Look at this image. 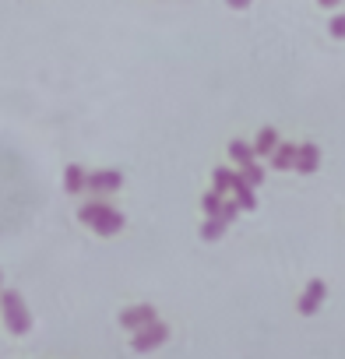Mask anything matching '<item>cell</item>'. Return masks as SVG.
Instances as JSON below:
<instances>
[{
  "mask_svg": "<svg viewBox=\"0 0 345 359\" xmlns=\"http://www.w3.org/2000/svg\"><path fill=\"white\" fill-rule=\"evenodd\" d=\"M226 4H229L233 11H243V8H250V4H254V0H226Z\"/></svg>",
  "mask_w": 345,
  "mask_h": 359,
  "instance_id": "obj_19",
  "label": "cell"
},
{
  "mask_svg": "<svg viewBox=\"0 0 345 359\" xmlns=\"http://www.w3.org/2000/svg\"><path fill=\"white\" fill-rule=\"evenodd\" d=\"M278 148V130L275 127H261L257 141H254V155H271Z\"/></svg>",
  "mask_w": 345,
  "mask_h": 359,
  "instance_id": "obj_11",
  "label": "cell"
},
{
  "mask_svg": "<svg viewBox=\"0 0 345 359\" xmlns=\"http://www.w3.org/2000/svg\"><path fill=\"white\" fill-rule=\"evenodd\" d=\"M268 158H271V165H275V169H292V165H296V144L278 141V148H275Z\"/></svg>",
  "mask_w": 345,
  "mask_h": 359,
  "instance_id": "obj_10",
  "label": "cell"
},
{
  "mask_svg": "<svg viewBox=\"0 0 345 359\" xmlns=\"http://www.w3.org/2000/svg\"><path fill=\"white\" fill-rule=\"evenodd\" d=\"M317 165H320V148H317L313 141L299 144V148H296V165H292V169L310 176V172H317Z\"/></svg>",
  "mask_w": 345,
  "mask_h": 359,
  "instance_id": "obj_7",
  "label": "cell"
},
{
  "mask_svg": "<svg viewBox=\"0 0 345 359\" xmlns=\"http://www.w3.org/2000/svg\"><path fill=\"white\" fill-rule=\"evenodd\" d=\"M240 176L247 180L250 187H261V184H264V169H261L257 162H247V165H240Z\"/></svg>",
  "mask_w": 345,
  "mask_h": 359,
  "instance_id": "obj_15",
  "label": "cell"
},
{
  "mask_svg": "<svg viewBox=\"0 0 345 359\" xmlns=\"http://www.w3.org/2000/svg\"><path fill=\"white\" fill-rule=\"evenodd\" d=\"M120 184H123V176H120L116 169H99V172H88V180H85V187H88V191H95V194L120 191Z\"/></svg>",
  "mask_w": 345,
  "mask_h": 359,
  "instance_id": "obj_6",
  "label": "cell"
},
{
  "mask_svg": "<svg viewBox=\"0 0 345 359\" xmlns=\"http://www.w3.org/2000/svg\"><path fill=\"white\" fill-rule=\"evenodd\" d=\"M85 180H88V172H85L78 162H71V165L64 169V191H67V194H81V191H85Z\"/></svg>",
  "mask_w": 345,
  "mask_h": 359,
  "instance_id": "obj_9",
  "label": "cell"
},
{
  "mask_svg": "<svg viewBox=\"0 0 345 359\" xmlns=\"http://www.w3.org/2000/svg\"><path fill=\"white\" fill-rule=\"evenodd\" d=\"M324 296H327V285L320 282V278H313L306 289H303V296H299V303H296V310L303 313V317H310V313H317L320 310V303H324Z\"/></svg>",
  "mask_w": 345,
  "mask_h": 359,
  "instance_id": "obj_4",
  "label": "cell"
},
{
  "mask_svg": "<svg viewBox=\"0 0 345 359\" xmlns=\"http://www.w3.org/2000/svg\"><path fill=\"white\" fill-rule=\"evenodd\" d=\"M151 320H155V306H151V303H137V306L120 310V324H123L127 331H141V327L151 324Z\"/></svg>",
  "mask_w": 345,
  "mask_h": 359,
  "instance_id": "obj_5",
  "label": "cell"
},
{
  "mask_svg": "<svg viewBox=\"0 0 345 359\" xmlns=\"http://www.w3.org/2000/svg\"><path fill=\"white\" fill-rule=\"evenodd\" d=\"M78 219H81L88 229H95L99 236H113V233H120V229H123V215H120L116 208L102 205V201L85 205V208L78 212Z\"/></svg>",
  "mask_w": 345,
  "mask_h": 359,
  "instance_id": "obj_1",
  "label": "cell"
},
{
  "mask_svg": "<svg viewBox=\"0 0 345 359\" xmlns=\"http://www.w3.org/2000/svg\"><path fill=\"white\" fill-rule=\"evenodd\" d=\"M233 194H236V205H240V208H247V212H254V208H257V198H254V187L247 184V180H243L240 172L233 176Z\"/></svg>",
  "mask_w": 345,
  "mask_h": 359,
  "instance_id": "obj_8",
  "label": "cell"
},
{
  "mask_svg": "<svg viewBox=\"0 0 345 359\" xmlns=\"http://www.w3.org/2000/svg\"><path fill=\"white\" fill-rule=\"evenodd\" d=\"M165 338H169V324H162V320H151V324H144V327L134 334L130 348H134V352H151V348H158Z\"/></svg>",
  "mask_w": 345,
  "mask_h": 359,
  "instance_id": "obj_3",
  "label": "cell"
},
{
  "mask_svg": "<svg viewBox=\"0 0 345 359\" xmlns=\"http://www.w3.org/2000/svg\"><path fill=\"white\" fill-rule=\"evenodd\" d=\"M320 8H334V4H341V0H317Z\"/></svg>",
  "mask_w": 345,
  "mask_h": 359,
  "instance_id": "obj_20",
  "label": "cell"
},
{
  "mask_svg": "<svg viewBox=\"0 0 345 359\" xmlns=\"http://www.w3.org/2000/svg\"><path fill=\"white\" fill-rule=\"evenodd\" d=\"M233 176H236L233 169H226V165H219V169L212 172V184H215L212 191H219V194L226 198V191H233Z\"/></svg>",
  "mask_w": 345,
  "mask_h": 359,
  "instance_id": "obj_13",
  "label": "cell"
},
{
  "mask_svg": "<svg viewBox=\"0 0 345 359\" xmlns=\"http://www.w3.org/2000/svg\"><path fill=\"white\" fill-rule=\"evenodd\" d=\"M229 158L240 162V165H247V162H254L257 155H254V144H247V141H229Z\"/></svg>",
  "mask_w": 345,
  "mask_h": 359,
  "instance_id": "obj_12",
  "label": "cell"
},
{
  "mask_svg": "<svg viewBox=\"0 0 345 359\" xmlns=\"http://www.w3.org/2000/svg\"><path fill=\"white\" fill-rule=\"evenodd\" d=\"M0 313H4V324H8V331L11 334H25L29 331V306L22 303V296L18 292H0Z\"/></svg>",
  "mask_w": 345,
  "mask_h": 359,
  "instance_id": "obj_2",
  "label": "cell"
},
{
  "mask_svg": "<svg viewBox=\"0 0 345 359\" xmlns=\"http://www.w3.org/2000/svg\"><path fill=\"white\" fill-rule=\"evenodd\" d=\"M236 212H240V205H236V201H222V212H219V215H222L226 222H233V219H236Z\"/></svg>",
  "mask_w": 345,
  "mask_h": 359,
  "instance_id": "obj_18",
  "label": "cell"
},
{
  "mask_svg": "<svg viewBox=\"0 0 345 359\" xmlns=\"http://www.w3.org/2000/svg\"><path fill=\"white\" fill-rule=\"evenodd\" d=\"M327 32H331L334 39H345V15H338V18H331V22H327Z\"/></svg>",
  "mask_w": 345,
  "mask_h": 359,
  "instance_id": "obj_17",
  "label": "cell"
},
{
  "mask_svg": "<svg viewBox=\"0 0 345 359\" xmlns=\"http://www.w3.org/2000/svg\"><path fill=\"white\" fill-rule=\"evenodd\" d=\"M226 226H229V222H226L222 215H208V222L201 226V236H205V240L212 243V240H219V236L226 233Z\"/></svg>",
  "mask_w": 345,
  "mask_h": 359,
  "instance_id": "obj_14",
  "label": "cell"
},
{
  "mask_svg": "<svg viewBox=\"0 0 345 359\" xmlns=\"http://www.w3.org/2000/svg\"><path fill=\"white\" fill-rule=\"evenodd\" d=\"M222 201H226V198H222L219 191H208V194L201 198V208H205V215H219V212H222Z\"/></svg>",
  "mask_w": 345,
  "mask_h": 359,
  "instance_id": "obj_16",
  "label": "cell"
}]
</instances>
